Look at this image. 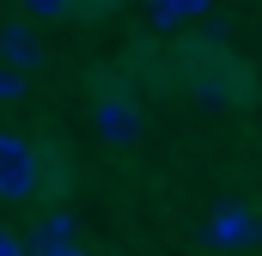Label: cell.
I'll return each mask as SVG.
<instances>
[{
    "label": "cell",
    "mask_w": 262,
    "mask_h": 256,
    "mask_svg": "<svg viewBox=\"0 0 262 256\" xmlns=\"http://www.w3.org/2000/svg\"><path fill=\"white\" fill-rule=\"evenodd\" d=\"M165 86H177L183 98H195V104H207V110H232V104H244V98L256 92L250 67L238 61L226 43H213V37L183 43L177 61H165Z\"/></svg>",
    "instance_id": "6da1fadb"
},
{
    "label": "cell",
    "mask_w": 262,
    "mask_h": 256,
    "mask_svg": "<svg viewBox=\"0 0 262 256\" xmlns=\"http://www.w3.org/2000/svg\"><path fill=\"white\" fill-rule=\"evenodd\" d=\"M92 128H98L104 146H134V140H140L146 116H140V98H134L122 79H116V86H98V98H92Z\"/></svg>",
    "instance_id": "7a4b0ae2"
},
{
    "label": "cell",
    "mask_w": 262,
    "mask_h": 256,
    "mask_svg": "<svg viewBox=\"0 0 262 256\" xmlns=\"http://www.w3.org/2000/svg\"><path fill=\"white\" fill-rule=\"evenodd\" d=\"M31 195H43V146L0 128V201H31Z\"/></svg>",
    "instance_id": "3957f363"
},
{
    "label": "cell",
    "mask_w": 262,
    "mask_h": 256,
    "mask_svg": "<svg viewBox=\"0 0 262 256\" xmlns=\"http://www.w3.org/2000/svg\"><path fill=\"white\" fill-rule=\"evenodd\" d=\"M256 238H262V220H256V207H250V201H213V207H207V220H201V244H207V250H220V256L250 250Z\"/></svg>",
    "instance_id": "277c9868"
},
{
    "label": "cell",
    "mask_w": 262,
    "mask_h": 256,
    "mask_svg": "<svg viewBox=\"0 0 262 256\" xmlns=\"http://www.w3.org/2000/svg\"><path fill=\"white\" fill-rule=\"evenodd\" d=\"M73 244H79V214L73 207H43L31 220V238H25L31 256H55V250H73Z\"/></svg>",
    "instance_id": "5b68a950"
},
{
    "label": "cell",
    "mask_w": 262,
    "mask_h": 256,
    "mask_svg": "<svg viewBox=\"0 0 262 256\" xmlns=\"http://www.w3.org/2000/svg\"><path fill=\"white\" fill-rule=\"evenodd\" d=\"M0 67H12L25 79L43 67V43H37V31L25 18H0Z\"/></svg>",
    "instance_id": "8992f818"
},
{
    "label": "cell",
    "mask_w": 262,
    "mask_h": 256,
    "mask_svg": "<svg viewBox=\"0 0 262 256\" xmlns=\"http://www.w3.org/2000/svg\"><path fill=\"white\" fill-rule=\"evenodd\" d=\"M207 6L213 0H146V25L152 31H177L189 18H207Z\"/></svg>",
    "instance_id": "52a82bcc"
},
{
    "label": "cell",
    "mask_w": 262,
    "mask_h": 256,
    "mask_svg": "<svg viewBox=\"0 0 262 256\" xmlns=\"http://www.w3.org/2000/svg\"><path fill=\"white\" fill-rule=\"evenodd\" d=\"M31 18H73V0H18Z\"/></svg>",
    "instance_id": "ba28073f"
},
{
    "label": "cell",
    "mask_w": 262,
    "mask_h": 256,
    "mask_svg": "<svg viewBox=\"0 0 262 256\" xmlns=\"http://www.w3.org/2000/svg\"><path fill=\"white\" fill-rule=\"evenodd\" d=\"M25 86H31L25 73H12V67H0V104H18V98H25Z\"/></svg>",
    "instance_id": "9c48e42d"
},
{
    "label": "cell",
    "mask_w": 262,
    "mask_h": 256,
    "mask_svg": "<svg viewBox=\"0 0 262 256\" xmlns=\"http://www.w3.org/2000/svg\"><path fill=\"white\" fill-rule=\"evenodd\" d=\"M110 12H116V0H73V18H85V25H98Z\"/></svg>",
    "instance_id": "30bf717a"
},
{
    "label": "cell",
    "mask_w": 262,
    "mask_h": 256,
    "mask_svg": "<svg viewBox=\"0 0 262 256\" xmlns=\"http://www.w3.org/2000/svg\"><path fill=\"white\" fill-rule=\"evenodd\" d=\"M0 256H31V250H25V238H18V232H6V226H0Z\"/></svg>",
    "instance_id": "8fae6325"
},
{
    "label": "cell",
    "mask_w": 262,
    "mask_h": 256,
    "mask_svg": "<svg viewBox=\"0 0 262 256\" xmlns=\"http://www.w3.org/2000/svg\"><path fill=\"white\" fill-rule=\"evenodd\" d=\"M55 256H85V250H79V244H73V250H55Z\"/></svg>",
    "instance_id": "7c38bea8"
}]
</instances>
